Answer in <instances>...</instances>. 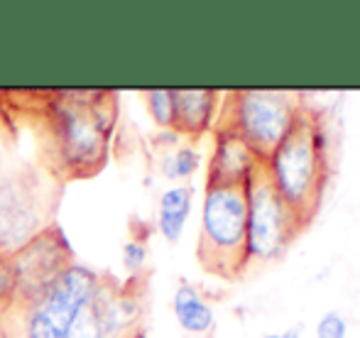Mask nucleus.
<instances>
[{"label":"nucleus","instance_id":"6ab92c4d","mask_svg":"<svg viewBox=\"0 0 360 338\" xmlns=\"http://www.w3.org/2000/svg\"><path fill=\"white\" fill-rule=\"evenodd\" d=\"M260 338H302V331H299V329H287V331H280V334H265Z\"/></svg>","mask_w":360,"mask_h":338},{"label":"nucleus","instance_id":"2eb2a0df","mask_svg":"<svg viewBox=\"0 0 360 338\" xmlns=\"http://www.w3.org/2000/svg\"><path fill=\"white\" fill-rule=\"evenodd\" d=\"M140 96L152 123L160 130H174V89H150Z\"/></svg>","mask_w":360,"mask_h":338},{"label":"nucleus","instance_id":"423d86ee","mask_svg":"<svg viewBox=\"0 0 360 338\" xmlns=\"http://www.w3.org/2000/svg\"><path fill=\"white\" fill-rule=\"evenodd\" d=\"M304 103L285 91H233L223 100L216 125L236 130L260 160H265L294 130Z\"/></svg>","mask_w":360,"mask_h":338},{"label":"nucleus","instance_id":"4468645a","mask_svg":"<svg viewBox=\"0 0 360 338\" xmlns=\"http://www.w3.org/2000/svg\"><path fill=\"white\" fill-rule=\"evenodd\" d=\"M199 164H201V155L194 145H176V148L167 150L162 155L160 171L169 181H184L196 174Z\"/></svg>","mask_w":360,"mask_h":338},{"label":"nucleus","instance_id":"0eeeda50","mask_svg":"<svg viewBox=\"0 0 360 338\" xmlns=\"http://www.w3.org/2000/svg\"><path fill=\"white\" fill-rule=\"evenodd\" d=\"M248 223H245V257L248 265H267L287 253L292 238L304 228L285 201L280 199L265 171H257L245 184Z\"/></svg>","mask_w":360,"mask_h":338},{"label":"nucleus","instance_id":"f3484780","mask_svg":"<svg viewBox=\"0 0 360 338\" xmlns=\"http://www.w3.org/2000/svg\"><path fill=\"white\" fill-rule=\"evenodd\" d=\"M346 336H348V321L341 311L331 309L319 316L316 338H346Z\"/></svg>","mask_w":360,"mask_h":338},{"label":"nucleus","instance_id":"ddd939ff","mask_svg":"<svg viewBox=\"0 0 360 338\" xmlns=\"http://www.w3.org/2000/svg\"><path fill=\"white\" fill-rule=\"evenodd\" d=\"M22 133L25 125L20 123L18 113L10 105L5 91H0V179L22 160V155H20V138H22Z\"/></svg>","mask_w":360,"mask_h":338},{"label":"nucleus","instance_id":"f8f14e48","mask_svg":"<svg viewBox=\"0 0 360 338\" xmlns=\"http://www.w3.org/2000/svg\"><path fill=\"white\" fill-rule=\"evenodd\" d=\"M191 209H194L191 184H174L162 191L160 204H157V230L162 233V238L176 243L184 235Z\"/></svg>","mask_w":360,"mask_h":338},{"label":"nucleus","instance_id":"1a4fd4ad","mask_svg":"<svg viewBox=\"0 0 360 338\" xmlns=\"http://www.w3.org/2000/svg\"><path fill=\"white\" fill-rule=\"evenodd\" d=\"M262 169L255 150L226 125H214V150L209 157L206 184L245 186Z\"/></svg>","mask_w":360,"mask_h":338},{"label":"nucleus","instance_id":"f03ea898","mask_svg":"<svg viewBox=\"0 0 360 338\" xmlns=\"http://www.w3.org/2000/svg\"><path fill=\"white\" fill-rule=\"evenodd\" d=\"M262 171L280 199L307 226L328 176V133L321 120L304 108L292 133L262 160Z\"/></svg>","mask_w":360,"mask_h":338},{"label":"nucleus","instance_id":"6e6552de","mask_svg":"<svg viewBox=\"0 0 360 338\" xmlns=\"http://www.w3.org/2000/svg\"><path fill=\"white\" fill-rule=\"evenodd\" d=\"M72 262H76V255L62 226H49L47 230L34 235L30 243H25L18 253L10 255V265H13L15 275V294L37 290Z\"/></svg>","mask_w":360,"mask_h":338},{"label":"nucleus","instance_id":"20e7f679","mask_svg":"<svg viewBox=\"0 0 360 338\" xmlns=\"http://www.w3.org/2000/svg\"><path fill=\"white\" fill-rule=\"evenodd\" d=\"M98 277V270L76 260L37 290L15 294L0 319V338H67L76 306L91 294Z\"/></svg>","mask_w":360,"mask_h":338},{"label":"nucleus","instance_id":"9d476101","mask_svg":"<svg viewBox=\"0 0 360 338\" xmlns=\"http://www.w3.org/2000/svg\"><path fill=\"white\" fill-rule=\"evenodd\" d=\"M221 93L211 89H174V133L196 140L214 128Z\"/></svg>","mask_w":360,"mask_h":338},{"label":"nucleus","instance_id":"7ed1b4c3","mask_svg":"<svg viewBox=\"0 0 360 338\" xmlns=\"http://www.w3.org/2000/svg\"><path fill=\"white\" fill-rule=\"evenodd\" d=\"M64 184L34 157H22L0 179V253L13 255L25 243L59 223Z\"/></svg>","mask_w":360,"mask_h":338},{"label":"nucleus","instance_id":"39448f33","mask_svg":"<svg viewBox=\"0 0 360 338\" xmlns=\"http://www.w3.org/2000/svg\"><path fill=\"white\" fill-rule=\"evenodd\" d=\"M245 186L206 184L196 243V257L206 272L231 280L245 270Z\"/></svg>","mask_w":360,"mask_h":338},{"label":"nucleus","instance_id":"dca6fc26","mask_svg":"<svg viewBox=\"0 0 360 338\" xmlns=\"http://www.w3.org/2000/svg\"><path fill=\"white\" fill-rule=\"evenodd\" d=\"M145 262H147V245L145 238L133 235V238L125 240L123 245V265L128 275H143L145 272Z\"/></svg>","mask_w":360,"mask_h":338},{"label":"nucleus","instance_id":"f257e3e1","mask_svg":"<svg viewBox=\"0 0 360 338\" xmlns=\"http://www.w3.org/2000/svg\"><path fill=\"white\" fill-rule=\"evenodd\" d=\"M25 130L34 135V160L62 184L94 179L105 169L118 125V93L108 89L5 91Z\"/></svg>","mask_w":360,"mask_h":338},{"label":"nucleus","instance_id":"9b49d317","mask_svg":"<svg viewBox=\"0 0 360 338\" xmlns=\"http://www.w3.org/2000/svg\"><path fill=\"white\" fill-rule=\"evenodd\" d=\"M172 311L184 334L194 338H209L216 329V309L199 287L181 282L172 297Z\"/></svg>","mask_w":360,"mask_h":338},{"label":"nucleus","instance_id":"a211bd4d","mask_svg":"<svg viewBox=\"0 0 360 338\" xmlns=\"http://www.w3.org/2000/svg\"><path fill=\"white\" fill-rule=\"evenodd\" d=\"M15 299V275L10 257L0 253V319L8 314V309L13 306Z\"/></svg>","mask_w":360,"mask_h":338}]
</instances>
